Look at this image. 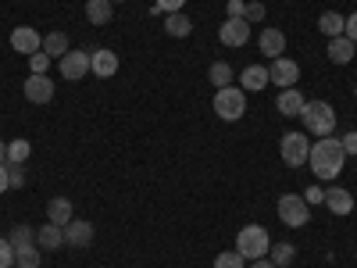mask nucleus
I'll use <instances>...</instances> for the list:
<instances>
[{
  "instance_id": "473e14b6",
  "label": "nucleus",
  "mask_w": 357,
  "mask_h": 268,
  "mask_svg": "<svg viewBox=\"0 0 357 268\" xmlns=\"http://www.w3.org/2000/svg\"><path fill=\"white\" fill-rule=\"evenodd\" d=\"M186 0H154V11L158 15H175V11H183Z\"/></svg>"
},
{
  "instance_id": "72a5a7b5",
  "label": "nucleus",
  "mask_w": 357,
  "mask_h": 268,
  "mask_svg": "<svg viewBox=\"0 0 357 268\" xmlns=\"http://www.w3.org/2000/svg\"><path fill=\"white\" fill-rule=\"evenodd\" d=\"M8 183H11L15 190L25 183V172H22V165H11V161H8Z\"/></svg>"
},
{
  "instance_id": "c03bdc74",
  "label": "nucleus",
  "mask_w": 357,
  "mask_h": 268,
  "mask_svg": "<svg viewBox=\"0 0 357 268\" xmlns=\"http://www.w3.org/2000/svg\"><path fill=\"white\" fill-rule=\"evenodd\" d=\"M354 97H357V86H354Z\"/></svg>"
},
{
  "instance_id": "e433bc0d",
  "label": "nucleus",
  "mask_w": 357,
  "mask_h": 268,
  "mask_svg": "<svg viewBox=\"0 0 357 268\" xmlns=\"http://www.w3.org/2000/svg\"><path fill=\"white\" fill-rule=\"evenodd\" d=\"M343 36H347V40H354V43H357V11H354V15H350V18H347V25H343Z\"/></svg>"
},
{
  "instance_id": "c9c22d12",
  "label": "nucleus",
  "mask_w": 357,
  "mask_h": 268,
  "mask_svg": "<svg viewBox=\"0 0 357 268\" xmlns=\"http://www.w3.org/2000/svg\"><path fill=\"white\" fill-rule=\"evenodd\" d=\"M340 143H343V151H347V154H357V129H350Z\"/></svg>"
},
{
  "instance_id": "5701e85b",
  "label": "nucleus",
  "mask_w": 357,
  "mask_h": 268,
  "mask_svg": "<svg viewBox=\"0 0 357 268\" xmlns=\"http://www.w3.org/2000/svg\"><path fill=\"white\" fill-rule=\"evenodd\" d=\"M86 18L93 25H107L111 22V0H86Z\"/></svg>"
},
{
  "instance_id": "6e6552de",
  "label": "nucleus",
  "mask_w": 357,
  "mask_h": 268,
  "mask_svg": "<svg viewBox=\"0 0 357 268\" xmlns=\"http://www.w3.org/2000/svg\"><path fill=\"white\" fill-rule=\"evenodd\" d=\"M218 40H222L225 47H243V43L250 40V22H247V18H229V22H222Z\"/></svg>"
},
{
  "instance_id": "7ed1b4c3",
  "label": "nucleus",
  "mask_w": 357,
  "mask_h": 268,
  "mask_svg": "<svg viewBox=\"0 0 357 268\" xmlns=\"http://www.w3.org/2000/svg\"><path fill=\"white\" fill-rule=\"evenodd\" d=\"M236 251H240L247 261L268 258V251H272V236H268L264 225H243L240 236H236Z\"/></svg>"
},
{
  "instance_id": "f3484780",
  "label": "nucleus",
  "mask_w": 357,
  "mask_h": 268,
  "mask_svg": "<svg viewBox=\"0 0 357 268\" xmlns=\"http://www.w3.org/2000/svg\"><path fill=\"white\" fill-rule=\"evenodd\" d=\"M36 244H40L43 251H61V247H65V225H54V222L40 225Z\"/></svg>"
},
{
  "instance_id": "423d86ee",
  "label": "nucleus",
  "mask_w": 357,
  "mask_h": 268,
  "mask_svg": "<svg viewBox=\"0 0 357 268\" xmlns=\"http://www.w3.org/2000/svg\"><path fill=\"white\" fill-rule=\"evenodd\" d=\"M279 154H282V165H289V168L307 165V154H311V140H307V133H286L282 143H279Z\"/></svg>"
},
{
  "instance_id": "4468645a",
  "label": "nucleus",
  "mask_w": 357,
  "mask_h": 268,
  "mask_svg": "<svg viewBox=\"0 0 357 268\" xmlns=\"http://www.w3.org/2000/svg\"><path fill=\"white\" fill-rule=\"evenodd\" d=\"M304 94L296 86H289V89H282L279 94V100H275V107H279V114H286V118H301V111H304Z\"/></svg>"
},
{
  "instance_id": "37998d69",
  "label": "nucleus",
  "mask_w": 357,
  "mask_h": 268,
  "mask_svg": "<svg viewBox=\"0 0 357 268\" xmlns=\"http://www.w3.org/2000/svg\"><path fill=\"white\" fill-rule=\"evenodd\" d=\"M111 4H126V0H111Z\"/></svg>"
},
{
  "instance_id": "20e7f679",
  "label": "nucleus",
  "mask_w": 357,
  "mask_h": 268,
  "mask_svg": "<svg viewBox=\"0 0 357 268\" xmlns=\"http://www.w3.org/2000/svg\"><path fill=\"white\" fill-rule=\"evenodd\" d=\"M215 114L222 118V122H240V118L247 114V94L240 86H225L215 94Z\"/></svg>"
},
{
  "instance_id": "2f4dec72",
  "label": "nucleus",
  "mask_w": 357,
  "mask_h": 268,
  "mask_svg": "<svg viewBox=\"0 0 357 268\" xmlns=\"http://www.w3.org/2000/svg\"><path fill=\"white\" fill-rule=\"evenodd\" d=\"M0 268H15V247L8 236H0Z\"/></svg>"
},
{
  "instance_id": "7c9ffc66",
  "label": "nucleus",
  "mask_w": 357,
  "mask_h": 268,
  "mask_svg": "<svg viewBox=\"0 0 357 268\" xmlns=\"http://www.w3.org/2000/svg\"><path fill=\"white\" fill-rule=\"evenodd\" d=\"M8 240H11V247H25V244H36V232L29 229V225H15Z\"/></svg>"
},
{
  "instance_id": "0eeeda50",
  "label": "nucleus",
  "mask_w": 357,
  "mask_h": 268,
  "mask_svg": "<svg viewBox=\"0 0 357 268\" xmlns=\"http://www.w3.org/2000/svg\"><path fill=\"white\" fill-rule=\"evenodd\" d=\"M57 68H61V79L65 82H79L89 75V50H68L61 61H57Z\"/></svg>"
},
{
  "instance_id": "a878e982",
  "label": "nucleus",
  "mask_w": 357,
  "mask_h": 268,
  "mask_svg": "<svg viewBox=\"0 0 357 268\" xmlns=\"http://www.w3.org/2000/svg\"><path fill=\"white\" fill-rule=\"evenodd\" d=\"M15 265H25V268H40V251H36V244L15 247Z\"/></svg>"
},
{
  "instance_id": "cd10ccee",
  "label": "nucleus",
  "mask_w": 357,
  "mask_h": 268,
  "mask_svg": "<svg viewBox=\"0 0 357 268\" xmlns=\"http://www.w3.org/2000/svg\"><path fill=\"white\" fill-rule=\"evenodd\" d=\"M293 247L289 244H272V251H268V258H272V265H279V268H286V265H293Z\"/></svg>"
},
{
  "instance_id": "393cba45",
  "label": "nucleus",
  "mask_w": 357,
  "mask_h": 268,
  "mask_svg": "<svg viewBox=\"0 0 357 268\" xmlns=\"http://www.w3.org/2000/svg\"><path fill=\"white\" fill-rule=\"evenodd\" d=\"M232 79H236V75H232V68H229L225 61H215L211 68H207V82H211L215 89H225V86H232Z\"/></svg>"
},
{
  "instance_id": "a19ab883",
  "label": "nucleus",
  "mask_w": 357,
  "mask_h": 268,
  "mask_svg": "<svg viewBox=\"0 0 357 268\" xmlns=\"http://www.w3.org/2000/svg\"><path fill=\"white\" fill-rule=\"evenodd\" d=\"M250 268H279V265H272V258H257V261H250Z\"/></svg>"
},
{
  "instance_id": "9b49d317",
  "label": "nucleus",
  "mask_w": 357,
  "mask_h": 268,
  "mask_svg": "<svg viewBox=\"0 0 357 268\" xmlns=\"http://www.w3.org/2000/svg\"><path fill=\"white\" fill-rule=\"evenodd\" d=\"M89 72H93L97 79H111L118 72V54L107 50V47H97L93 54H89Z\"/></svg>"
},
{
  "instance_id": "dca6fc26",
  "label": "nucleus",
  "mask_w": 357,
  "mask_h": 268,
  "mask_svg": "<svg viewBox=\"0 0 357 268\" xmlns=\"http://www.w3.org/2000/svg\"><path fill=\"white\" fill-rule=\"evenodd\" d=\"M325 207H329L333 215H350V211H354V193L343 190V186L325 190Z\"/></svg>"
},
{
  "instance_id": "79ce46f5",
  "label": "nucleus",
  "mask_w": 357,
  "mask_h": 268,
  "mask_svg": "<svg viewBox=\"0 0 357 268\" xmlns=\"http://www.w3.org/2000/svg\"><path fill=\"white\" fill-rule=\"evenodd\" d=\"M0 165H8V143L0 140Z\"/></svg>"
},
{
  "instance_id": "b1692460",
  "label": "nucleus",
  "mask_w": 357,
  "mask_h": 268,
  "mask_svg": "<svg viewBox=\"0 0 357 268\" xmlns=\"http://www.w3.org/2000/svg\"><path fill=\"white\" fill-rule=\"evenodd\" d=\"M43 54H50V57H57V61H61V57L68 54V36H65V33H47V36H43Z\"/></svg>"
},
{
  "instance_id": "6ab92c4d",
  "label": "nucleus",
  "mask_w": 357,
  "mask_h": 268,
  "mask_svg": "<svg viewBox=\"0 0 357 268\" xmlns=\"http://www.w3.org/2000/svg\"><path fill=\"white\" fill-rule=\"evenodd\" d=\"M72 218H75V211H72V200H68V197H54V200L47 204V222L68 225Z\"/></svg>"
},
{
  "instance_id": "ddd939ff",
  "label": "nucleus",
  "mask_w": 357,
  "mask_h": 268,
  "mask_svg": "<svg viewBox=\"0 0 357 268\" xmlns=\"http://www.w3.org/2000/svg\"><path fill=\"white\" fill-rule=\"evenodd\" d=\"M65 244L75 247V251H86L89 244H93V222H79V218H72V222L65 225Z\"/></svg>"
},
{
  "instance_id": "1a4fd4ad",
  "label": "nucleus",
  "mask_w": 357,
  "mask_h": 268,
  "mask_svg": "<svg viewBox=\"0 0 357 268\" xmlns=\"http://www.w3.org/2000/svg\"><path fill=\"white\" fill-rule=\"evenodd\" d=\"M11 47H15L18 54H25V57H33L36 50H43V36L36 33L33 25H18L15 33H11Z\"/></svg>"
},
{
  "instance_id": "aec40b11",
  "label": "nucleus",
  "mask_w": 357,
  "mask_h": 268,
  "mask_svg": "<svg viewBox=\"0 0 357 268\" xmlns=\"http://www.w3.org/2000/svg\"><path fill=\"white\" fill-rule=\"evenodd\" d=\"M257 47L264 50V57H272V61H275V57H282V50H286V36L279 33V29H264Z\"/></svg>"
},
{
  "instance_id": "a211bd4d",
  "label": "nucleus",
  "mask_w": 357,
  "mask_h": 268,
  "mask_svg": "<svg viewBox=\"0 0 357 268\" xmlns=\"http://www.w3.org/2000/svg\"><path fill=\"white\" fill-rule=\"evenodd\" d=\"M354 47H357L354 40H347V36H333V40H329V61H333V65H350V61H354V54H357Z\"/></svg>"
},
{
  "instance_id": "c85d7f7f",
  "label": "nucleus",
  "mask_w": 357,
  "mask_h": 268,
  "mask_svg": "<svg viewBox=\"0 0 357 268\" xmlns=\"http://www.w3.org/2000/svg\"><path fill=\"white\" fill-rule=\"evenodd\" d=\"M215 268H247V258L240 251H222L215 258Z\"/></svg>"
},
{
  "instance_id": "f8f14e48",
  "label": "nucleus",
  "mask_w": 357,
  "mask_h": 268,
  "mask_svg": "<svg viewBox=\"0 0 357 268\" xmlns=\"http://www.w3.org/2000/svg\"><path fill=\"white\" fill-rule=\"evenodd\" d=\"M25 100L50 104V100H54V79H47V75H29V79H25Z\"/></svg>"
},
{
  "instance_id": "2eb2a0df",
  "label": "nucleus",
  "mask_w": 357,
  "mask_h": 268,
  "mask_svg": "<svg viewBox=\"0 0 357 268\" xmlns=\"http://www.w3.org/2000/svg\"><path fill=\"white\" fill-rule=\"evenodd\" d=\"M268 82H272V75H268V68H264V65H247V68L240 72V89H243V94L264 89Z\"/></svg>"
},
{
  "instance_id": "bb28decb",
  "label": "nucleus",
  "mask_w": 357,
  "mask_h": 268,
  "mask_svg": "<svg viewBox=\"0 0 357 268\" xmlns=\"http://www.w3.org/2000/svg\"><path fill=\"white\" fill-rule=\"evenodd\" d=\"M29 154H33L29 140H11V143H8V161H11V165H25Z\"/></svg>"
},
{
  "instance_id": "4be33fe9",
  "label": "nucleus",
  "mask_w": 357,
  "mask_h": 268,
  "mask_svg": "<svg viewBox=\"0 0 357 268\" xmlns=\"http://www.w3.org/2000/svg\"><path fill=\"white\" fill-rule=\"evenodd\" d=\"M343 25H347V18L340 15V11H321V18H318V29L325 36H343Z\"/></svg>"
},
{
  "instance_id": "f704fd0d",
  "label": "nucleus",
  "mask_w": 357,
  "mask_h": 268,
  "mask_svg": "<svg viewBox=\"0 0 357 268\" xmlns=\"http://www.w3.org/2000/svg\"><path fill=\"white\" fill-rule=\"evenodd\" d=\"M243 18H247V22H261V18H264V4H247Z\"/></svg>"
},
{
  "instance_id": "ea45409f",
  "label": "nucleus",
  "mask_w": 357,
  "mask_h": 268,
  "mask_svg": "<svg viewBox=\"0 0 357 268\" xmlns=\"http://www.w3.org/2000/svg\"><path fill=\"white\" fill-rule=\"evenodd\" d=\"M8 186H11L8 183V165H0V193H8Z\"/></svg>"
},
{
  "instance_id": "9d476101",
  "label": "nucleus",
  "mask_w": 357,
  "mask_h": 268,
  "mask_svg": "<svg viewBox=\"0 0 357 268\" xmlns=\"http://www.w3.org/2000/svg\"><path fill=\"white\" fill-rule=\"evenodd\" d=\"M268 75H272V82L279 89H289V86H296V79H301V65L289 61V57H275L272 68H268Z\"/></svg>"
},
{
  "instance_id": "39448f33",
  "label": "nucleus",
  "mask_w": 357,
  "mask_h": 268,
  "mask_svg": "<svg viewBox=\"0 0 357 268\" xmlns=\"http://www.w3.org/2000/svg\"><path fill=\"white\" fill-rule=\"evenodd\" d=\"M275 211H279V222L289 225V229H301V225L311 222V204L301 193H282L279 204H275Z\"/></svg>"
},
{
  "instance_id": "c756f323",
  "label": "nucleus",
  "mask_w": 357,
  "mask_h": 268,
  "mask_svg": "<svg viewBox=\"0 0 357 268\" xmlns=\"http://www.w3.org/2000/svg\"><path fill=\"white\" fill-rule=\"evenodd\" d=\"M50 61H54V57H50V54H43V50H36L33 57H29V75H47V68H50Z\"/></svg>"
},
{
  "instance_id": "4c0bfd02",
  "label": "nucleus",
  "mask_w": 357,
  "mask_h": 268,
  "mask_svg": "<svg viewBox=\"0 0 357 268\" xmlns=\"http://www.w3.org/2000/svg\"><path fill=\"white\" fill-rule=\"evenodd\" d=\"M304 200H307V204H321V200H325V190H321V186H311V190H304Z\"/></svg>"
},
{
  "instance_id": "412c9836",
  "label": "nucleus",
  "mask_w": 357,
  "mask_h": 268,
  "mask_svg": "<svg viewBox=\"0 0 357 268\" xmlns=\"http://www.w3.org/2000/svg\"><path fill=\"white\" fill-rule=\"evenodd\" d=\"M165 33H168V36H175V40H186V36L193 33V22H190L183 11H175V15H168V18H165Z\"/></svg>"
},
{
  "instance_id": "f03ea898",
  "label": "nucleus",
  "mask_w": 357,
  "mask_h": 268,
  "mask_svg": "<svg viewBox=\"0 0 357 268\" xmlns=\"http://www.w3.org/2000/svg\"><path fill=\"white\" fill-rule=\"evenodd\" d=\"M301 122H304V133L307 136H333L336 129V111L329 100H307L304 111H301Z\"/></svg>"
},
{
  "instance_id": "a18cd8bd",
  "label": "nucleus",
  "mask_w": 357,
  "mask_h": 268,
  "mask_svg": "<svg viewBox=\"0 0 357 268\" xmlns=\"http://www.w3.org/2000/svg\"><path fill=\"white\" fill-rule=\"evenodd\" d=\"M15 268H25V265H15Z\"/></svg>"
},
{
  "instance_id": "58836bf2",
  "label": "nucleus",
  "mask_w": 357,
  "mask_h": 268,
  "mask_svg": "<svg viewBox=\"0 0 357 268\" xmlns=\"http://www.w3.org/2000/svg\"><path fill=\"white\" fill-rule=\"evenodd\" d=\"M229 18H243V11H247V4H243V0H229Z\"/></svg>"
},
{
  "instance_id": "f257e3e1",
  "label": "nucleus",
  "mask_w": 357,
  "mask_h": 268,
  "mask_svg": "<svg viewBox=\"0 0 357 268\" xmlns=\"http://www.w3.org/2000/svg\"><path fill=\"white\" fill-rule=\"evenodd\" d=\"M343 161H347V151H343V143H340V140L321 136L318 143H311L307 165H311V172L321 179V183H333V179L343 172Z\"/></svg>"
}]
</instances>
